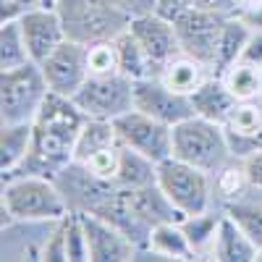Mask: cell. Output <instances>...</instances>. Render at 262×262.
Instances as JSON below:
<instances>
[{"mask_svg":"<svg viewBox=\"0 0 262 262\" xmlns=\"http://www.w3.org/2000/svg\"><path fill=\"white\" fill-rule=\"evenodd\" d=\"M158 186L179 207L184 217L212 207V194H215L212 176L173 155L158 163Z\"/></svg>","mask_w":262,"mask_h":262,"instance_id":"8992f818","label":"cell"},{"mask_svg":"<svg viewBox=\"0 0 262 262\" xmlns=\"http://www.w3.org/2000/svg\"><path fill=\"white\" fill-rule=\"evenodd\" d=\"M118 6L134 18V16H142V13H152L158 8V0H118Z\"/></svg>","mask_w":262,"mask_h":262,"instance_id":"e575fe53","label":"cell"},{"mask_svg":"<svg viewBox=\"0 0 262 262\" xmlns=\"http://www.w3.org/2000/svg\"><path fill=\"white\" fill-rule=\"evenodd\" d=\"M223 215H226V210L217 212V210L210 207L205 212L186 215L184 221H181V228H184V233H186V238H189V244H191V249H194L196 257H210Z\"/></svg>","mask_w":262,"mask_h":262,"instance_id":"7402d4cb","label":"cell"},{"mask_svg":"<svg viewBox=\"0 0 262 262\" xmlns=\"http://www.w3.org/2000/svg\"><path fill=\"white\" fill-rule=\"evenodd\" d=\"M226 215H231L238 223L257 249H262V205L259 202H249V200H236L226 205Z\"/></svg>","mask_w":262,"mask_h":262,"instance_id":"83f0119b","label":"cell"},{"mask_svg":"<svg viewBox=\"0 0 262 262\" xmlns=\"http://www.w3.org/2000/svg\"><path fill=\"white\" fill-rule=\"evenodd\" d=\"M18 21H21V29H24L29 58L34 63H42L58 45H63V42L69 39L66 27H63V18L55 8H32Z\"/></svg>","mask_w":262,"mask_h":262,"instance_id":"5bb4252c","label":"cell"},{"mask_svg":"<svg viewBox=\"0 0 262 262\" xmlns=\"http://www.w3.org/2000/svg\"><path fill=\"white\" fill-rule=\"evenodd\" d=\"M142 254H152L155 259H196L181 223H160L149 233V247ZM137 254V259L142 257Z\"/></svg>","mask_w":262,"mask_h":262,"instance_id":"ffe728a7","label":"cell"},{"mask_svg":"<svg viewBox=\"0 0 262 262\" xmlns=\"http://www.w3.org/2000/svg\"><path fill=\"white\" fill-rule=\"evenodd\" d=\"M0 210H6L13 223H58L60 217L71 212L58 181L48 176L3 179Z\"/></svg>","mask_w":262,"mask_h":262,"instance_id":"7a4b0ae2","label":"cell"},{"mask_svg":"<svg viewBox=\"0 0 262 262\" xmlns=\"http://www.w3.org/2000/svg\"><path fill=\"white\" fill-rule=\"evenodd\" d=\"M48 95V79L34 60L0 71V123H32Z\"/></svg>","mask_w":262,"mask_h":262,"instance_id":"5b68a950","label":"cell"},{"mask_svg":"<svg viewBox=\"0 0 262 262\" xmlns=\"http://www.w3.org/2000/svg\"><path fill=\"white\" fill-rule=\"evenodd\" d=\"M86 69L90 76H105V74H118V50L116 39H100L86 45Z\"/></svg>","mask_w":262,"mask_h":262,"instance_id":"f546056e","label":"cell"},{"mask_svg":"<svg viewBox=\"0 0 262 262\" xmlns=\"http://www.w3.org/2000/svg\"><path fill=\"white\" fill-rule=\"evenodd\" d=\"M189 100H191V107H194V116L207 118V121H215V123H226L231 107L238 102V100L231 95V90L226 86L223 76H217V74H212V76L200 86V90L191 92Z\"/></svg>","mask_w":262,"mask_h":262,"instance_id":"2e32d148","label":"cell"},{"mask_svg":"<svg viewBox=\"0 0 262 262\" xmlns=\"http://www.w3.org/2000/svg\"><path fill=\"white\" fill-rule=\"evenodd\" d=\"M113 126L126 147L142 152L149 160L160 163L173 155V126L155 121L152 116L137 111V107H131L128 113L118 116L113 121Z\"/></svg>","mask_w":262,"mask_h":262,"instance_id":"9c48e42d","label":"cell"},{"mask_svg":"<svg viewBox=\"0 0 262 262\" xmlns=\"http://www.w3.org/2000/svg\"><path fill=\"white\" fill-rule=\"evenodd\" d=\"M116 50H118V69L128 79L139 81V79H147V76H158L149 55L144 53V48L139 45V39L128 29L116 37Z\"/></svg>","mask_w":262,"mask_h":262,"instance_id":"603a6c76","label":"cell"},{"mask_svg":"<svg viewBox=\"0 0 262 262\" xmlns=\"http://www.w3.org/2000/svg\"><path fill=\"white\" fill-rule=\"evenodd\" d=\"M134 107L168 126H176L194 116L191 100L186 95L173 92L160 76H147L134 81Z\"/></svg>","mask_w":262,"mask_h":262,"instance_id":"8fae6325","label":"cell"},{"mask_svg":"<svg viewBox=\"0 0 262 262\" xmlns=\"http://www.w3.org/2000/svg\"><path fill=\"white\" fill-rule=\"evenodd\" d=\"M24 6L18 0H0V24H8V21H18L24 16Z\"/></svg>","mask_w":262,"mask_h":262,"instance_id":"d590c367","label":"cell"},{"mask_svg":"<svg viewBox=\"0 0 262 262\" xmlns=\"http://www.w3.org/2000/svg\"><path fill=\"white\" fill-rule=\"evenodd\" d=\"M121 152H123V142H113L107 147L95 149L92 155H86L84 160H79L81 168H86L92 176L102 179V181H116V173H118V163H121Z\"/></svg>","mask_w":262,"mask_h":262,"instance_id":"f1b7e54d","label":"cell"},{"mask_svg":"<svg viewBox=\"0 0 262 262\" xmlns=\"http://www.w3.org/2000/svg\"><path fill=\"white\" fill-rule=\"evenodd\" d=\"M259 79H262V66H259Z\"/></svg>","mask_w":262,"mask_h":262,"instance_id":"ab89813d","label":"cell"},{"mask_svg":"<svg viewBox=\"0 0 262 262\" xmlns=\"http://www.w3.org/2000/svg\"><path fill=\"white\" fill-rule=\"evenodd\" d=\"M257 247L252 238L238 228V223L231 215H223L221 228H217L215 244L210 252V259L217 262H257Z\"/></svg>","mask_w":262,"mask_h":262,"instance_id":"e0dca14e","label":"cell"},{"mask_svg":"<svg viewBox=\"0 0 262 262\" xmlns=\"http://www.w3.org/2000/svg\"><path fill=\"white\" fill-rule=\"evenodd\" d=\"M86 244H90V259L92 262H128L137 259V247L134 242L113 223H107L105 217H97L92 212H79Z\"/></svg>","mask_w":262,"mask_h":262,"instance_id":"4fadbf2b","label":"cell"},{"mask_svg":"<svg viewBox=\"0 0 262 262\" xmlns=\"http://www.w3.org/2000/svg\"><path fill=\"white\" fill-rule=\"evenodd\" d=\"M244 165V173H247V179H249V186L252 189H259L262 191V147L249 152L247 158H238Z\"/></svg>","mask_w":262,"mask_h":262,"instance_id":"d6a6232c","label":"cell"},{"mask_svg":"<svg viewBox=\"0 0 262 262\" xmlns=\"http://www.w3.org/2000/svg\"><path fill=\"white\" fill-rule=\"evenodd\" d=\"M116 186L121 189H142V186H152L158 184V163L149 160L142 152L131 149L123 144L121 152V163H118V173H116Z\"/></svg>","mask_w":262,"mask_h":262,"instance_id":"44dd1931","label":"cell"},{"mask_svg":"<svg viewBox=\"0 0 262 262\" xmlns=\"http://www.w3.org/2000/svg\"><path fill=\"white\" fill-rule=\"evenodd\" d=\"M249 34H252V27L244 18H238V16L226 18V27H223V34H221V48H217V66H215L217 76H221L228 66H233L236 60H242V53L247 48Z\"/></svg>","mask_w":262,"mask_h":262,"instance_id":"cb8c5ba5","label":"cell"},{"mask_svg":"<svg viewBox=\"0 0 262 262\" xmlns=\"http://www.w3.org/2000/svg\"><path fill=\"white\" fill-rule=\"evenodd\" d=\"M233 158H247L262 147V97L238 100L223 123Z\"/></svg>","mask_w":262,"mask_h":262,"instance_id":"9a60e30c","label":"cell"},{"mask_svg":"<svg viewBox=\"0 0 262 262\" xmlns=\"http://www.w3.org/2000/svg\"><path fill=\"white\" fill-rule=\"evenodd\" d=\"M29 48L24 39L21 21H8L0 24V71H11L18 66L29 63Z\"/></svg>","mask_w":262,"mask_h":262,"instance_id":"d4e9b609","label":"cell"},{"mask_svg":"<svg viewBox=\"0 0 262 262\" xmlns=\"http://www.w3.org/2000/svg\"><path fill=\"white\" fill-rule=\"evenodd\" d=\"M226 86L231 90V95L236 100H254V97H262V79H259V69L252 63H244V60H236L233 66L221 74Z\"/></svg>","mask_w":262,"mask_h":262,"instance_id":"4316f807","label":"cell"},{"mask_svg":"<svg viewBox=\"0 0 262 262\" xmlns=\"http://www.w3.org/2000/svg\"><path fill=\"white\" fill-rule=\"evenodd\" d=\"M184 8H189V0H158V13L168 16V18H176Z\"/></svg>","mask_w":262,"mask_h":262,"instance_id":"8d00e7d4","label":"cell"},{"mask_svg":"<svg viewBox=\"0 0 262 262\" xmlns=\"http://www.w3.org/2000/svg\"><path fill=\"white\" fill-rule=\"evenodd\" d=\"M55 11L63 18L69 39L84 45L116 39L131 24V16L118 6V0H58Z\"/></svg>","mask_w":262,"mask_h":262,"instance_id":"277c9868","label":"cell"},{"mask_svg":"<svg viewBox=\"0 0 262 262\" xmlns=\"http://www.w3.org/2000/svg\"><path fill=\"white\" fill-rule=\"evenodd\" d=\"M39 8H58V0H39Z\"/></svg>","mask_w":262,"mask_h":262,"instance_id":"74e56055","label":"cell"},{"mask_svg":"<svg viewBox=\"0 0 262 262\" xmlns=\"http://www.w3.org/2000/svg\"><path fill=\"white\" fill-rule=\"evenodd\" d=\"M212 186H215V196L223 205L236 202V200H244L247 191L252 189L247 173H244V165H242L238 158H233L228 165H223L221 170L215 173V176H212Z\"/></svg>","mask_w":262,"mask_h":262,"instance_id":"484cf974","label":"cell"},{"mask_svg":"<svg viewBox=\"0 0 262 262\" xmlns=\"http://www.w3.org/2000/svg\"><path fill=\"white\" fill-rule=\"evenodd\" d=\"M34 142L32 123H0V170L3 179L27 160Z\"/></svg>","mask_w":262,"mask_h":262,"instance_id":"d6986e66","label":"cell"},{"mask_svg":"<svg viewBox=\"0 0 262 262\" xmlns=\"http://www.w3.org/2000/svg\"><path fill=\"white\" fill-rule=\"evenodd\" d=\"M39 259H48V262H66V226H63V217L55 223L53 233L48 236L45 247L39 252Z\"/></svg>","mask_w":262,"mask_h":262,"instance_id":"1f68e13d","label":"cell"},{"mask_svg":"<svg viewBox=\"0 0 262 262\" xmlns=\"http://www.w3.org/2000/svg\"><path fill=\"white\" fill-rule=\"evenodd\" d=\"M39 66H42V74L48 79L50 92H58L66 97H74L81 90V84L90 79L86 45L84 42H76V39H66Z\"/></svg>","mask_w":262,"mask_h":262,"instance_id":"30bf717a","label":"cell"},{"mask_svg":"<svg viewBox=\"0 0 262 262\" xmlns=\"http://www.w3.org/2000/svg\"><path fill=\"white\" fill-rule=\"evenodd\" d=\"M257 262H262V249H259V252H257Z\"/></svg>","mask_w":262,"mask_h":262,"instance_id":"f35d334b","label":"cell"},{"mask_svg":"<svg viewBox=\"0 0 262 262\" xmlns=\"http://www.w3.org/2000/svg\"><path fill=\"white\" fill-rule=\"evenodd\" d=\"M63 226H66V257H69V262L90 259V244H86L81 215L76 210H71L69 215L63 217Z\"/></svg>","mask_w":262,"mask_h":262,"instance_id":"4dcf8cb0","label":"cell"},{"mask_svg":"<svg viewBox=\"0 0 262 262\" xmlns=\"http://www.w3.org/2000/svg\"><path fill=\"white\" fill-rule=\"evenodd\" d=\"M173 158L215 176L223 165L233 160L223 123L191 116L173 126Z\"/></svg>","mask_w":262,"mask_h":262,"instance_id":"3957f363","label":"cell"},{"mask_svg":"<svg viewBox=\"0 0 262 262\" xmlns=\"http://www.w3.org/2000/svg\"><path fill=\"white\" fill-rule=\"evenodd\" d=\"M158 76L170 86L173 92L189 97L191 92H196V90H200V86L212 76V69H207L202 60H196V58L181 53V55L173 58L170 63H165L163 71H160Z\"/></svg>","mask_w":262,"mask_h":262,"instance_id":"ac0fdd59","label":"cell"},{"mask_svg":"<svg viewBox=\"0 0 262 262\" xmlns=\"http://www.w3.org/2000/svg\"><path fill=\"white\" fill-rule=\"evenodd\" d=\"M86 123V113L76 105L74 97L50 92L42 102L34 126V142L27 160L11 176H48L58 179L74 163L79 134ZM6 176V179H11Z\"/></svg>","mask_w":262,"mask_h":262,"instance_id":"6da1fadb","label":"cell"},{"mask_svg":"<svg viewBox=\"0 0 262 262\" xmlns=\"http://www.w3.org/2000/svg\"><path fill=\"white\" fill-rule=\"evenodd\" d=\"M128 32L139 39V45L149 55L152 66H155V74H160L165 63H170L176 55L184 53L176 27H173V18H168L158 11L134 16L128 24Z\"/></svg>","mask_w":262,"mask_h":262,"instance_id":"7c38bea8","label":"cell"},{"mask_svg":"<svg viewBox=\"0 0 262 262\" xmlns=\"http://www.w3.org/2000/svg\"><path fill=\"white\" fill-rule=\"evenodd\" d=\"M76 105L86 113V118L116 121L118 116L128 113L134 107V79L126 74H105L90 76L81 90L74 95Z\"/></svg>","mask_w":262,"mask_h":262,"instance_id":"ba28073f","label":"cell"},{"mask_svg":"<svg viewBox=\"0 0 262 262\" xmlns=\"http://www.w3.org/2000/svg\"><path fill=\"white\" fill-rule=\"evenodd\" d=\"M242 60L257 66V69L262 66V29H252V34L247 39V48L242 53Z\"/></svg>","mask_w":262,"mask_h":262,"instance_id":"836d02e7","label":"cell"},{"mask_svg":"<svg viewBox=\"0 0 262 262\" xmlns=\"http://www.w3.org/2000/svg\"><path fill=\"white\" fill-rule=\"evenodd\" d=\"M226 18H228L226 13H217L210 8H184L173 18L181 50L196 60H202L207 69H212V74L217 66V48H221Z\"/></svg>","mask_w":262,"mask_h":262,"instance_id":"52a82bcc","label":"cell"}]
</instances>
